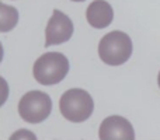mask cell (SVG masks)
I'll list each match as a JSON object with an SVG mask.
<instances>
[{
  "instance_id": "obj_7",
  "label": "cell",
  "mask_w": 160,
  "mask_h": 140,
  "mask_svg": "<svg viewBox=\"0 0 160 140\" xmlns=\"http://www.w3.org/2000/svg\"><path fill=\"white\" fill-rule=\"evenodd\" d=\"M86 20L93 28H107L114 20V10L105 0H94L86 10Z\"/></svg>"
},
{
  "instance_id": "obj_9",
  "label": "cell",
  "mask_w": 160,
  "mask_h": 140,
  "mask_svg": "<svg viewBox=\"0 0 160 140\" xmlns=\"http://www.w3.org/2000/svg\"><path fill=\"white\" fill-rule=\"evenodd\" d=\"M158 84H159V88H160V71H159V76H158Z\"/></svg>"
},
{
  "instance_id": "obj_5",
  "label": "cell",
  "mask_w": 160,
  "mask_h": 140,
  "mask_svg": "<svg viewBox=\"0 0 160 140\" xmlns=\"http://www.w3.org/2000/svg\"><path fill=\"white\" fill-rule=\"evenodd\" d=\"M73 22L61 10H55L45 28V48L68 42L73 35Z\"/></svg>"
},
{
  "instance_id": "obj_8",
  "label": "cell",
  "mask_w": 160,
  "mask_h": 140,
  "mask_svg": "<svg viewBox=\"0 0 160 140\" xmlns=\"http://www.w3.org/2000/svg\"><path fill=\"white\" fill-rule=\"evenodd\" d=\"M0 11H2V17H0V31L2 32H7L11 31L18 22V11L13 6H7L4 3H0Z\"/></svg>"
},
{
  "instance_id": "obj_4",
  "label": "cell",
  "mask_w": 160,
  "mask_h": 140,
  "mask_svg": "<svg viewBox=\"0 0 160 140\" xmlns=\"http://www.w3.org/2000/svg\"><path fill=\"white\" fill-rule=\"evenodd\" d=\"M52 111V99L47 93L39 90L28 91L18 102V113L27 123H41Z\"/></svg>"
},
{
  "instance_id": "obj_1",
  "label": "cell",
  "mask_w": 160,
  "mask_h": 140,
  "mask_svg": "<svg viewBox=\"0 0 160 140\" xmlns=\"http://www.w3.org/2000/svg\"><path fill=\"white\" fill-rule=\"evenodd\" d=\"M132 41L122 31L105 34L98 44V56L108 66H121L132 55Z\"/></svg>"
},
{
  "instance_id": "obj_3",
  "label": "cell",
  "mask_w": 160,
  "mask_h": 140,
  "mask_svg": "<svg viewBox=\"0 0 160 140\" xmlns=\"http://www.w3.org/2000/svg\"><path fill=\"white\" fill-rule=\"evenodd\" d=\"M59 109L65 119L73 123H80L91 116L94 111V101L86 90L70 88L62 94Z\"/></svg>"
},
{
  "instance_id": "obj_2",
  "label": "cell",
  "mask_w": 160,
  "mask_h": 140,
  "mask_svg": "<svg viewBox=\"0 0 160 140\" xmlns=\"http://www.w3.org/2000/svg\"><path fill=\"white\" fill-rule=\"evenodd\" d=\"M69 71V60L61 52H47L35 60L32 67L34 79L42 85L61 83Z\"/></svg>"
},
{
  "instance_id": "obj_10",
  "label": "cell",
  "mask_w": 160,
  "mask_h": 140,
  "mask_svg": "<svg viewBox=\"0 0 160 140\" xmlns=\"http://www.w3.org/2000/svg\"><path fill=\"white\" fill-rule=\"evenodd\" d=\"M72 2H84V0H72Z\"/></svg>"
},
{
  "instance_id": "obj_6",
  "label": "cell",
  "mask_w": 160,
  "mask_h": 140,
  "mask_svg": "<svg viewBox=\"0 0 160 140\" xmlns=\"http://www.w3.org/2000/svg\"><path fill=\"white\" fill-rule=\"evenodd\" d=\"M98 138L102 140L110 139H124L133 140L135 139V130L128 119L119 115H112L105 118L101 122L98 129Z\"/></svg>"
}]
</instances>
